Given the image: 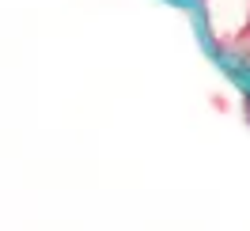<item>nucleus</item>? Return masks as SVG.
<instances>
[{"label": "nucleus", "instance_id": "1", "mask_svg": "<svg viewBox=\"0 0 250 231\" xmlns=\"http://www.w3.org/2000/svg\"><path fill=\"white\" fill-rule=\"evenodd\" d=\"M247 114H250V99H247Z\"/></svg>", "mask_w": 250, "mask_h": 231}]
</instances>
